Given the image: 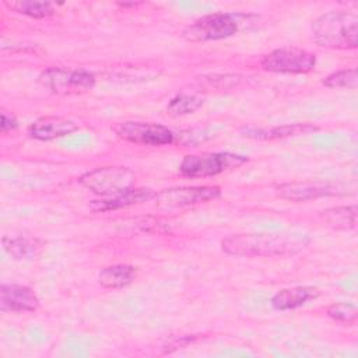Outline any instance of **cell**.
Here are the masks:
<instances>
[{
    "label": "cell",
    "instance_id": "ffe728a7",
    "mask_svg": "<svg viewBox=\"0 0 358 358\" xmlns=\"http://www.w3.org/2000/svg\"><path fill=\"white\" fill-rule=\"evenodd\" d=\"M203 99L196 95L189 94H178L168 103V113L172 116H185L194 113L199 108H201Z\"/></svg>",
    "mask_w": 358,
    "mask_h": 358
},
{
    "label": "cell",
    "instance_id": "9c48e42d",
    "mask_svg": "<svg viewBox=\"0 0 358 358\" xmlns=\"http://www.w3.org/2000/svg\"><path fill=\"white\" fill-rule=\"evenodd\" d=\"M113 131L123 140L148 147H161L173 143V133L158 123L122 122L113 126Z\"/></svg>",
    "mask_w": 358,
    "mask_h": 358
},
{
    "label": "cell",
    "instance_id": "603a6c76",
    "mask_svg": "<svg viewBox=\"0 0 358 358\" xmlns=\"http://www.w3.org/2000/svg\"><path fill=\"white\" fill-rule=\"evenodd\" d=\"M203 83H206L208 87H213V88H218V90H227V88H232V87H236L241 81V77L239 76H235V74H225V76H210V77H203L201 78Z\"/></svg>",
    "mask_w": 358,
    "mask_h": 358
},
{
    "label": "cell",
    "instance_id": "7c38bea8",
    "mask_svg": "<svg viewBox=\"0 0 358 358\" xmlns=\"http://www.w3.org/2000/svg\"><path fill=\"white\" fill-rule=\"evenodd\" d=\"M76 130H78V124L74 120L62 116H43L36 119L28 127L29 136L41 141L64 137Z\"/></svg>",
    "mask_w": 358,
    "mask_h": 358
},
{
    "label": "cell",
    "instance_id": "8fae6325",
    "mask_svg": "<svg viewBox=\"0 0 358 358\" xmlns=\"http://www.w3.org/2000/svg\"><path fill=\"white\" fill-rule=\"evenodd\" d=\"M0 306L4 312H35L39 308V298L29 287L3 284L0 288Z\"/></svg>",
    "mask_w": 358,
    "mask_h": 358
},
{
    "label": "cell",
    "instance_id": "cb8c5ba5",
    "mask_svg": "<svg viewBox=\"0 0 358 358\" xmlns=\"http://www.w3.org/2000/svg\"><path fill=\"white\" fill-rule=\"evenodd\" d=\"M18 122L15 119V116L13 113H8L6 109H1V122H0V130L1 133H7L11 131L14 129H17Z\"/></svg>",
    "mask_w": 358,
    "mask_h": 358
},
{
    "label": "cell",
    "instance_id": "8992f818",
    "mask_svg": "<svg viewBox=\"0 0 358 358\" xmlns=\"http://www.w3.org/2000/svg\"><path fill=\"white\" fill-rule=\"evenodd\" d=\"M80 183L99 196H112L134 185V173L124 166H103L80 176Z\"/></svg>",
    "mask_w": 358,
    "mask_h": 358
},
{
    "label": "cell",
    "instance_id": "3957f363",
    "mask_svg": "<svg viewBox=\"0 0 358 358\" xmlns=\"http://www.w3.org/2000/svg\"><path fill=\"white\" fill-rule=\"evenodd\" d=\"M260 17L245 13H214L187 25L182 36L189 42H208L229 38L259 24Z\"/></svg>",
    "mask_w": 358,
    "mask_h": 358
},
{
    "label": "cell",
    "instance_id": "5b68a950",
    "mask_svg": "<svg viewBox=\"0 0 358 358\" xmlns=\"http://www.w3.org/2000/svg\"><path fill=\"white\" fill-rule=\"evenodd\" d=\"M41 84L57 95H77L94 88L95 76L84 69L49 67L39 76Z\"/></svg>",
    "mask_w": 358,
    "mask_h": 358
},
{
    "label": "cell",
    "instance_id": "ac0fdd59",
    "mask_svg": "<svg viewBox=\"0 0 358 358\" xmlns=\"http://www.w3.org/2000/svg\"><path fill=\"white\" fill-rule=\"evenodd\" d=\"M322 217L334 229H354L357 224V206L329 208L322 213Z\"/></svg>",
    "mask_w": 358,
    "mask_h": 358
},
{
    "label": "cell",
    "instance_id": "ba28073f",
    "mask_svg": "<svg viewBox=\"0 0 358 358\" xmlns=\"http://www.w3.org/2000/svg\"><path fill=\"white\" fill-rule=\"evenodd\" d=\"M220 196L221 189L218 186H180L155 193L152 200L157 207L162 210H173L207 203L218 199Z\"/></svg>",
    "mask_w": 358,
    "mask_h": 358
},
{
    "label": "cell",
    "instance_id": "30bf717a",
    "mask_svg": "<svg viewBox=\"0 0 358 358\" xmlns=\"http://www.w3.org/2000/svg\"><path fill=\"white\" fill-rule=\"evenodd\" d=\"M277 196L281 199L301 203L308 201L313 199H319L323 196H331L336 194V186L329 182H291V183H282L275 187Z\"/></svg>",
    "mask_w": 358,
    "mask_h": 358
},
{
    "label": "cell",
    "instance_id": "4fadbf2b",
    "mask_svg": "<svg viewBox=\"0 0 358 358\" xmlns=\"http://www.w3.org/2000/svg\"><path fill=\"white\" fill-rule=\"evenodd\" d=\"M154 196H155V192H152L151 189L133 186L116 194L106 196L99 200H94L91 204V208L94 211H110V210L124 208V207H130L144 201H150L154 199Z\"/></svg>",
    "mask_w": 358,
    "mask_h": 358
},
{
    "label": "cell",
    "instance_id": "d6986e66",
    "mask_svg": "<svg viewBox=\"0 0 358 358\" xmlns=\"http://www.w3.org/2000/svg\"><path fill=\"white\" fill-rule=\"evenodd\" d=\"M4 6L22 15H28L32 18H45L55 13L53 4L49 1H38V0H17V1H4Z\"/></svg>",
    "mask_w": 358,
    "mask_h": 358
},
{
    "label": "cell",
    "instance_id": "277c9868",
    "mask_svg": "<svg viewBox=\"0 0 358 358\" xmlns=\"http://www.w3.org/2000/svg\"><path fill=\"white\" fill-rule=\"evenodd\" d=\"M245 162H248V157L245 155L231 152H203L186 155L179 165V171L187 178H207L238 168Z\"/></svg>",
    "mask_w": 358,
    "mask_h": 358
},
{
    "label": "cell",
    "instance_id": "52a82bcc",
    "mask_svg": "<svg viewBox=\"0 0 358 358\" xmlns=\"http://www.w3.org/2000/svg\"><path fill=\"white\" fill-rule=\"evenodd\" d=\"M262 69L273 73H289V74H306L316 66V56L301 48H280L260 60Z\"/></svg>",
    "mask_w": 358,
    "mask_h": 358
},
{
    "label": "cell",
    "instance_id": "44dd1931",
    "mask_svg": "<svg viewBox=\"0 0 358 358\" xmlns=\"http://www.w3.org/2000/svg\"><path fill=\"white\" fill-rule=\"evenodd\" d=\"M323 85L329 88H357L358 84V74L357 69H343L336 73L329 74L323 81Z\"/></svg>",
    "mask_w": 358,
    "mask_h": 358
},
{
    "label": "cell",
    "instance_id": "7a4b0ae2",
    "mask_svg": "<svg viewBox=\"0 0 358 358\" xmlns=\"http://www.w3.org/2000/svg\"><path fill=\"white\" fill-rule=\"evenodd\" d=\"M312 38L323 48L350 50L358 45V17L345 10H331L312 24Z\"/></svg>",
    "mask_w": 358,
    "mask_h": 358
},
{
    "label": "cell",
    "instance_id": "7402d4cb",
    "mask_svg": "<svg viewBox=\"0 0 358 358\" xmlns=\"http://www.w3.org/2000/svg\"><path fill=\"white\" fill-rule=\"evenodd\" d=\"M326 313L333 320L343 322V323H354L357 320V317H358L357 306L352 305V303H347V302L331 303L327 308Z\"/></svg>",
    "mask_w": 358,
    "mask_h": 358
},
{
    "label": "cell",
    "instance_id": "5bb4252c",
    "mask_svg": "<svg viewBox=\"0 0 358 358\" xmlns=\"http://www.w3.org/2000/svg\"><path fill=\"white\" fill-rule=\"evenodd\" d=\"M319 296V289L309 285H298L291 288H284L278 291L271 298V306L275 310H292L299 306H303L312 299Z\"/></svg>",
    "mask_w": 358,
    "mask_h": 358
},
{
    "label": "cell",
    "instance_id": "9a60e30c",
    "mask_svg": "<svg viewBox=\"0 0 358 358\" xmlns=\"http://www.w3.org/2000/svg\"><path fill=\"white\" fill-rule=\"evenodd\" d=\"M315 130H317V127L310 123H294V124H282V126H275L268 129L246 127L242 130V134L253 140H278V138L306 134Z\"/></svg>",
    "mask_w": 358,
    "mask_h": 358
},
{
    "label": "cell",
    "instance_id": "e0dca14e",
    "mask_svg": "<svg viewBox=\"0 0 358 358\" xmlns=\"http://www.w3.org/2000/svg\"><path fill=\"white\" fill-rule=\"evenodd\" d=\"M136 278V268L130 264H113L103 267L98 274V281L102 287L117 289L131 284Z\"/></svg>",
    "mask_w": 358,
    "mask_h": 358
},
{
    "label": "cell",
    "instance_id": "6da1fadb",
    "mask_svg": "<svg viewBox=\"0 0 358 358\" xmlns=\"http://www.w3.org/2000/svg\"><path fill=\"white\" fill-rule=\"evenodd\" d=\"M309 236L301 234H236L221 241L225 253L239 257L292 256L305 249Z\"/></svg>",
    "mask_w": 358,
    "mask_h": 358
},
{
    "label": "cell",
    "instance_id": "2e32d148",
    "mask_svg": "<svg viewBox=\"0 0 358 358\" xmlns=\"http://www.w3.org/2000/svg\"><path fill=\"white\" fill-rule=\"evenodd\" d=\"M1 243L4 252L15 260L32 259L34 256L38 255V252L42 248V242L38 238L28 235L3 236Z\"/></svg>",
    "mask_w": 358,
    "mask_h": 358
}]
</instances>
